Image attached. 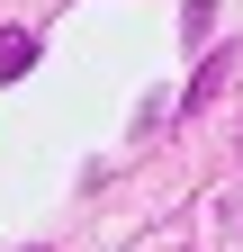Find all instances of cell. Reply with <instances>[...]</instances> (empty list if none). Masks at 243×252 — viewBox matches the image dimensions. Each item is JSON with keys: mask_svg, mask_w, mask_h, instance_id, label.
<instances>
[{"mask_svg": "<svg viewBox=\"0 0 243 252\" xmlns=\"http://www.w3.org/2000/svg\"><path fill=\"white\" fill-rule=\"evenodd\" d=\"M225 72H234V54H207V63H198V81H189V99H180V108H207V99L225 90Z\"/></svg>", "mask_w": 243, "mask_h": 252, "instance_id": "obj_1", "label": "cell"}, {"mask_svg": "<svg viewBox=\"0 0 243 252\" xmlns=\"http://www.w3.org/2000/svg\"><path fill=\"white\" fill-rule=\"evenodd\" d=\"M27 63H36V36H27V27H9V36H0V81H18Z\"/></svg>", "mask_w": 243, "mask_h": 252, "instance_id": "obj_2", "label": "cell"}]
</instances>
